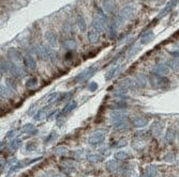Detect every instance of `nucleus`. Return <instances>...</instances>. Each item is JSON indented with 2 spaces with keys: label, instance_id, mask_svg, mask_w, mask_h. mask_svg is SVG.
I'll list each match as a JSON object with an SVG mask.
<instances>
[{
  "label": "nucleus",
  "instance_id": "obj_1",
  "mask_svg": "<svg viewBox=\"0 0 179 177\" xmlns=\"http://www.w3.org/2000/svg\"><path fill=\"white\" fill-rule=\"evenodd\" d=\"M149 82H150L151 87L154 89H166L169 86V81L167 78H165L164 76L157 75L154 73H151L149 75Z\"/></svg>",
  "mask_w": 179,
  "mask_h": 177
},
{
  "label": "nucleus",
  "instance_id": "obj_2",
  "mask_svg": "<svg viewBox=\"0 0 179 177\" xmlns=\"http://www.w3.org/2000/svg\"><path fill=\"white\" fill-rule=\"evenodd\" d=\"M132 13H133V9H132L131 6H126V8L122 9V10L116 15L115 19H114V21H113V25L116 28L122 26V25L124 24V21L131 17Z\"/></svg>",
  "mask_w": 179,
  "mask_h": 177
},
{
  "label": "nucleus",
  "instance_id": "obj_3",
  "mask_svg": "<svg viewBox=\"0 0 179 177\" xmlns=\"http://www.w3.org/2000/svg\"><path fill=\"white\" fill-rule=\"evenodd\" d=\"M35 52L37 53V56L40 58L41 60H50L51 59V55L53 51L50 49V47L47 45H38L35 48Z\"/></svg>",
  "mask_w": 179,
  "mask_h": 177
},
{
  "label": "nucleus",
  "instance_id": "obj_4",
  "mask_svg": "<svg viewBox=\"0 0 179 177\" xmlns=\"http://www.w3.org/2000/svg\"><path fill=\"white\" fill-rule=\"evenodd\" d=\"M96 71H97V68H96L95 66L89 67V68H87L86 71H82L79 75H77L76 77H75L74 82L78 83V82H83V81H85V80H88L89 78H91L93 75H95Z\"/></svg>",
  "mask_w": 179,
  "mask_h": 177
},
{
  "label": "nucleus",
  "instance_id": "obj_5",
  "mask_svg": "<svg viewBox=\"0 0 179 177\" xmlns=\"http://www.w3.org/2000/svg\"><path fill=\"white\" fill-rule=\"evenodd\" d=\"M104 139H105L104 133H103L102 130H99V131H97V133H95L90 138H89L88 142L92 145H99L104 141Z\"/></svg>",
  "mask_w": 179,
  "mask_h": 177
},
{
  "label": "nucleus",
  "instance_id": "obj_6",
  "mask_svg": "<svg viewBox=\"0 0 179 177\" xmlns=\"http://www.w3.org/2000/svg\"><path fill=\"white\" fill-rule=\"evenodd\" d=\"M169 67L167 65H165V64H158V65L153 67V73L160 76H165L169 74Z\"/></svg>",
  "mask_w": 179,
  "mask_h": 177
},
{
  "label": "nucleus",
  "instance_id": "obj_7",
  "mask_svg": "<svg viewBox=\"0 0 179 177\" xmlns=\"http://www.w3.org/2000/svg\"><path fill=\"white\" fill-rule=\"evenodd\" d=\"M153 37H154L153 32L151 30H148V31H146V32H144L142 35H140V44H143V45L148 44V43H150V42L153 41Z\"/></svg>",
  "mask_w": 179,
  "mask_h": 177
},
{
  "label": "nucleus",
  "instance_id": "obj_8",
  "mask_svg": "<svg viewBox=\"0 0 179 177\" xmlns=\"http://www.w3.org/2000/svg\"><path fill=\"white\" fill-rule=\"evenodd\" d=\"M24 63H25L27 68L31 69V71L35 69V67H37V62H35V58L30 55H27L26 57L24 58Z\"/></svg>",
  "mask_w": 179,
  "mask_h": 177
},
{
  "label": "nucleus",
  "instance_id": "obj_9",
  "mask_svg": "<svg viewBox=\"0 0 179 177\" xmlns=\"http://www.w3.org/2000/svg\"><path fill=\"white\" fill-rule=\"evenodd\" d=\"M45 39L47 40V42L50 43V45L51 47H57L58 45V42H57V37L54 32L51 31H47L45 33Z\"/></svg>",
  "mask_w": 179,
  "mask_h": 177
},
{
  "label": "nucleus",
  "instance_id": "obj_10",
  "mask_svg": "<svg viewBox=\"0 0 179 177\" xmlns=\"http://www.w3.org/2000/svg\"><path fill=\"white\" fill-rule=\"evenodd\" d=\"M9 58H10V61L13 62L15 64H18V62H21V56H19L18 51L16 49H11L9 50Z\"/></svg>",
  "mask_w": 179,
  "mask_h": 177
},
{
  "label": "nucleus",
  "instance_id": "obj_11",
  "mask_svg": "<svg viewBox=\"0 0 179 177\" xmlns=\"http://www.w3.org/2000/svg\"><path fill=\"white\" fill-rule=\"evenodd\" d=\"M63 47L66 49H68V50L72 51V50H75V49L77 48V44L74 40L69 37V39H66L63 41Z\"/></svg>",
  "mask_w": 179,
  "mask_h": 177
},
{
  "label": "nucleus",
  "instance_id": "obj_12",
  "mask_svg": "<svg viewBox=\"0 0 179 177\" xmlns=\"http://www.w3.org/2000/svg\"><path fill=\"white\" fill-rule=\"evenodd\" d=\"M120 86L122 87V88H126L127 90L130 89V90H135L137 88V83H136L135 80H132V79H124V81L120 83Z\"/></svg>",
  "mask_w": 179,
  "mask_h": 177
},
{
  "label": "nucleus",
  "instance_id": "obj_13",
  "mask_svg": "<svg viewBox=\"0 0 179 177\" xmlns=\"http://www.w3.org/2000/svg\"><path fill=\"white\" fill-rule=\"evenodd\" d=\"M175 2H176V0H171V1L169 2V3L166 4V6H164V8L161 10V12H160V14H159V16L160 17H163V16H165L166 14H169V11L173 9V6H175Z\"/></svg>",
  "mask_w": 179,
  "mask_h": 177
},
{
  "label": "nucleus",
  "instance_id": "obj_14",
  "mask_svg": "<svg viewBox=\"0 0 179 177\" xmlns=\"http://www.w3.org/2000/svg\"><path fill=\"white\" fill-rule=\"evenodd\" d=\"M99 37H100V33L97 32L96 30H90L88 32V41L90 42L91 44H96L98 41H99Z\"/></svg>",
  "mask_w": 179,
  "mask_h": 177
},
{
  "label": "nucleus",
  "instance_id": "obj_15",
  "mask_svg": "<svg viewBox=\"0 0 179 177\" xmlns=\"http://www.w3.org/2000/svg\"><path fill=\"white\" fill-rule=\"evenodd\" d=\"M76 102H74V100H72V102H68L67 104V106L63 108V110L61 111V115H66V114L70 113L71 111H73L75 108H76Z\"/></svg>",
  "mask_w": 179,
  "mask_h": 177
},
{
  "label": "nucleus",
  "instance_id": "obj_16",
  "mask_svg": "<svg viewBox=\"0 0 179 177\" xmlns=\"http://www.w3.org/2000/svg\"><path fill=\"white\" fill-rule=\"evenodd\" d=\"M103 10L105 12L113 13L114 10H115V4H114V2L111 1V0H104L103 1Z\"/></svg>",
  "mask_w": 179,
  "mask_h": 177
},
{
  "label": "nucleus",
  "instance_id": "obj_17",
  "mask_svg": "<svg viewBox=\"0 0 179 177\" xmlns=\"http://www.w3.org/2000/svg\"><path fill=\"white\" fill-rule=\"evenodd\" d=\"M136 83H137V86L140 87H145L147 84V82H148V78H147L146 75H144V74H140V75L136 77Z\"/></svg>",
  "mask_w": 179,
  "mask_h": 177
},
{
  "label": "nucleus",
  "instance_id": "obj_18",
  "mask_svg": "<svg viewBox=\"0 0 179 177\" xmlns=\"http://www.w3.org/2000/svg\"><path fill=\"white\" fill-rule=\"evenodd\" d=\"M119 69H120L119 66H116V67H114V68L109 69V71L106 73V75H105V78H106V80L113 79V78L116 76V74L118 73V71H119Z\"/></svg>",
  "mask_w": 179,
  "mask_h": 177
},
{
  "label": "nucleus",
  "instance_id": "obj_19",
  "mask_svg": "<svg viewBox=\"0 0 179 177\" xmlns=\"http://www.w3.org/2000/svg\"><path fill=\"white\" fill-rule=\"evenodd\" d=\"M77 25H78V27H79L82 32H85V31H86L87 25H86V21H85L84 17H83L82 15H79V16L77 17Z\"/></svg>",
  "mask_w": 179,
  "mask_h": 177
},
{
  "label": "nucleus",
  "instance_id": "obj_20",
  "mask_svg": "<svg viewBox=\"0 0 179 177\" xmlns=\"http://www.w3.org/2000/svg\"><path fill=\"white\" fill-rule=\"evenodd\" d=\"M174 139H175V130L169 129L166 134H165V141H166L167 143H172L174 141Z\"/></svg>",
  "mask_w": 179,
  "mask_h": 177
},
{
  "label": "nucleus",
  "instance_id": "obj_21",
  "mask_svg": "<svg viewBox=\"0 0 179 177\" xmlns=\"http://www.w3.org/2000/svg\"><path fill=\"white\" fill-rule=\"evenodd\" d=\"M167 66L174 71H179V61L177 60H169L167 61Z\"/></svg>",
  "mask_w": 179,
  "mask_h": 177
},
{
  "label": "nucleus",
  "instance_id": "obj_22",
  "mask_svg": "<svg viewBox=\"0 0 179 177\" xmlns=\"http://www.w3.org/2000/svg\"><path fill=\"white\" fill-rule=\"evenodd\" d=\"M133 123L136 127H143V126H145V125H147V120L142 118V117H137L133 121Z\"/></svg>",
  "mask_w": 179,
  "mask_h": 177
},
{
  "label": "nucleus",
  "instance_id": "obj_23",
  "mask_svg": "<svg viewBox=\"0 0 179 177\" xmlns=\"http://www.w3.org/2000/svg\"><path fill=\"white\" fill-rule=\"evenodd\" d=\"M12 94V89L9 87H1V97H9Z\"/></svg>",
  "mask_w": 179,
  "mask_h": 177
},
{
  "label": "nucleus",
  "instance_id": "obj_24",
  "mask_svg": "<svg viewBox=\"0 0 179 177\" xmlns=\"http://www.w3.org/2000/svg\"><path fill=\"white\" fill-rule=\"evenodd\" d=\"M38 84V79L37 78H31V79H29L28 81L26 82V87L28 89H33L35 88Z\"/></svg>",
  "mask_w": 179,
  "mask_h": 177
},
{
  "label": "nucleus",
  "instance_id": "obj_25",
  "mask_svg": "<svg viewBox=\"0 0 179 177\" xmlns=\"http://www.w3.org/2000/svg\"><path fill=\"white\" fill-rule=\"evenodd\" d=\"M23 131L24 133H35V128L33 125L28 124V125H25V126L23 127Z\"/></svg>",
  "mask_w": 179,
  "mask_h": 177
},
{
  "label": "nucleus",
  "instance_id": "obj_26",
  "mask_svg": "<svg viewBox=\"0 0 179 177\" xmlns=\"http://www.w3.org/2000/svg\"><path fill=\"white\" fill-rule=\"evenodd\" d=\"M154 134H156L157 137H159L161 134V131H162V126H161L159 123H157V124L153 125V128Z\"/></svg>",
  "mask_w": 179,
  "mask_h": 177
},
{
  "label": "nucleus",
  "instance_id": "obj_27",
  "mask_svg": "<svg viewBox=\"0 0 179 177\" xmlns=\"http://www.w3.org/2000/svg\"><path fill=\"white\" fill-rule=\"evenodd\" d=\"M45 114H46V109L45 108L41 109V110L37 113V115L35 116V120H42V118L45 116Z\"/></svg>",
  "mask_w": 179,
  "mask_h": 177
},
{
  "label": "nucleus",
  "instance_id": "obj_28",
  "mask_svg": "<svg viewBox=\"0 0 179 177\" xmlns=\"http://www.w3.org/2000/svg\"><path fill=\"white\" fill-rule=\"evenodd\" d=\"M21 145V140L19 139H16V140H13L12 141V143H11V145H10V148H12V149H16L17 147Z\"/></svg>",
  "mask_w": 179,
  "mask_h": 177
},
{
  "label": "nucleus",
  "instance_id": "obj_29",
  "mask_svg": "<svg viewBox=\"0 0 179 177\" xmlns=\"http://www.w3.org/2000/svg\"><path fill=\"white\" fill-rule=\"evenodd\" d=\"M6 84H8L9 88L12 89V90H14L15 88H16V84H15V82L13 81V80H11V79H8V80H6Z\"/></svg>",
  "mask_w": 179,
  "mask_h": 177
},
{
  "label": "nucleus",
  "instance_id": "obj_30",
  "mask_svg": "<svg viewBox=\"0 0 179 177\" xmlns=\"http://www.w3.org/2000/svg\"><path fill=\"white\" fill-rule=\"evenodd\" d=\"M64 31H66L67 33H71L72 32L73 33V27L72 26H68V25H66V26H64Z\"/></svg>",
  "mask_w": 179,
  "mask_h": 177
},
{
  "label": "nucleus",
  "instance_id": "obj_31",
  "mask_svg": "<svg viewBox=\"0 0 179 177\" xmlns=\"http://www.w3.org/2000/svg\"><path fill=\"white\" fill-rule=\"evenodd\" d=\"M89 89H90V91H95V90L98 89V84L96 83V82H91V83L89 84Z\"/></svg>",
  "mask_w": 179,
  "mask_h": 177
},
{
  "label": "nucleus",
  "instance_id": "obj_32",
  "mask_svg": "<svg viewBox=\"0 0 179 177\" xmlns=\"http://www.w3.org/2000/svg\"><path fill=\"white\" fill-rule=\"evenodd\" d=\"M137 50H138L137 47H133V49L129 51V56H128V57L130 58V57H132V56H134V55H135V52H136Z\"/></svg>",
  "mask_w": 179,
  "mask_h": 177
},
{
  "label": "nucleus",
  "instance_id": "obj_33",
  "mask_svg": "<svg viewBox=\"0 0 179 177\" xmlns=\"http://www.w3.org/2000/svg\"><path fill=\"white\" fill-rule=\"evenodd\" d=\"M165 160L166 161H173L174 160V156L172 155V154H169V155H166V157H165Z\"/></svg>",
  "mask_w": 179,
  "mask_h": 177
},
{
  "label": "nucleus",
  "instance_id": "obj_34",
  "mask_svg": "<svg viewBox=\"0 0 179 177\" xmlns=\"http://www.w3.org/2000/svg\"><path fill=\"white\" fill-rule=\"evenodd\" d=\"M172 56H173L174 58H179V51H173V52H172Z\"/></svg>",
  "mask_w": 179,
  "mask_h": 177
},
{
  "label": "nucleus",
  "instance_id": "obj_35",
  "mask_svg": "<svg viewBox=\"0 0 179 177\" xmlns=\"http://www.w3.org/2000/svg\"><path fill=\"white\" fill-rule=\"evenodd\" d=\"M57 96H58V93H55L54 95H51V97L50 98V99H48V102H53V100L55 99V98L57 97Z\"/></svg>",
  "mask_w": 179,
  "mask_h": 177
},
{
  "label": "nucleus",
  "instance_id": "obj_36",
  "mask_svg": "<svg viewBox=\"0 0 179 177\" xmlns=\"http://www.w3.org/2000/svg\"><path fill=\"white\" fill-rule=\"evenodd\" d=\"M178 139H179V134H178Z\"/></svg>",
  "mask_w": 179,
  "mask_h": 177
}]
</instances>
